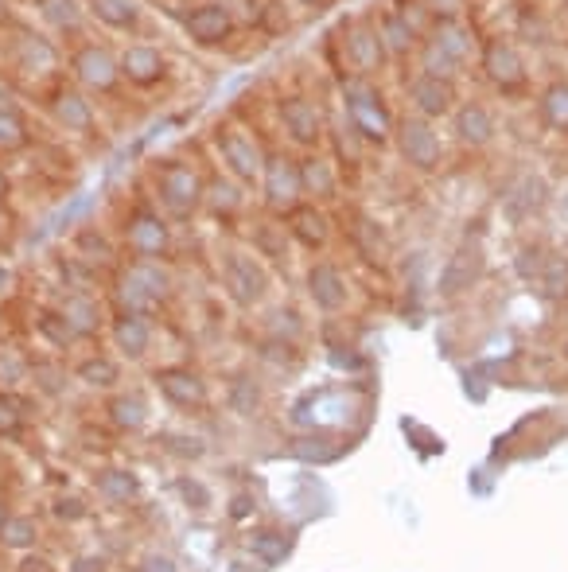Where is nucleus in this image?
<instances>
[{
  "label": "nucleus",
  "instance_id": "obj_20",
  "mask_svg": "<svg viewBox=\"0 0 568 572\" xmlns=\"http://www.w3.org/2000/svg\"><path fill=\"white\" fill-rule=\"evenodd\" d=\"M378 39H382V51H386V59H405V55H413L417 47H421V32H417V24L409 20V12H382V20H378Z\"/></svg>",
  "mask_w": 568,
  "mask_h": 572
},
{
  "label": "nucleus",
  "instance_id": "obj_52",
  "mask_svg": "<svg viewBox=\"0 0 568 572\" xmlns=\"http://www.w3.org/2000/svg\"><path fill=\"white\" fill-rule=\"evenodd\" d=\"M74 572H102V557H78Z\"/></svg>",
  "mask_w": 568,
  "mask_h": 572
},
{
  "label": "nucleus",
  "instance_id": "obj_46",
  "mask_svg": "<svg viewBox=\"0 0 568 572\" xmlns=\"http://www.w3.org/2000/svg\"><path fill=\"white\" fill-rule=\"evenodd\" d=\"M261 28H265L269 36L288 32V12H284L281 0H273V4H265V8H261Z\"/></svg>",
  "mask_w": 568,
  "mask_h": 572
},
{
  "label": "nucleus",
  "instance_id": "obj_26",
  "mask_svg": "<svg viewBox=\"0 0 568 572\" xmlns=\"http://www.w3.org/2000/svg\"><path fill=\"white\" fill-rule=\"evenodd\" d=\"M300 187H304V195L308 199H331L335 191H339V172H335V164L327 160V156H308V160H300Z\"/></svg>",
  "mask_w": 568,
  "mask_h": 572
},
{
  "label": "nucleus",
  "instance_id": "obj_22",
  "mask_svg": "<svg viewBox=\"0 0 568 572\" xmlns=\"http://www.w3.org/2000/svg\"><path fill=\"white\" fill-rule=\"evenodd\" d=\"M117 63H121V78H129L133 86H152L168 74V59L148 43H133Z\"/></svg>",
  "mask_w": 568,
  "mask_h": 572
},
{
  "label": "nucleus",
  "instance_id": "obj_34",
  "mask_svg": "<svg viewBox=\"0 0 568 572\" xmlns=\"http://www.w3.org/2000/svg\"><path fill=\"white\" fill-rule=\"evenodd\" d=\"M36 8L55 32H78V24H82L78 0H36Z\"/></svg>",
  "mask_w": 568,
  "mask_h": 572
},
{
  "label": "nucleus",
  "instance_id": "obj_5",
  "mask_svg": "<svg viewBox=\"0 0 568 572\" xmlns=\"http://www.w3.org/2000/svg\"><path fill=\"white\" fill-rule=\"evenodd\" d=\"M203 176L191 168V164H164L160 172H156V199H160V207L168 211L172 218H191L199 211V203H203Z\"/></svg>",
  "mask_w": 568,
  "mask_h": 572
},
{
  "label": "nucleus",
  "instance_id": "obj_48",
  "mask_svg": "<svg viewBox=\"0 0 568 572\" xmlns=\"http://www.w3.org/2000/svg\"><path fill=\"white\" fill-rule=\"evenodd\" d=\"M137 572H183V569H179L176 557H168V553H144L141 561H137Z\"/></svg>",
  "mask_w": 568,
  "mask_h": 572
},
{
  "label": "nucleus",
  "instance_id": "obj_7",
  "mask_svg": "<svg viewBox=\"0 0 568 572\" xmlns=\"http://www.w3.org/2000/svg\"><path fill=\"white\" fill-rule=\"evenodd\" d=\"M214 144H218V156H222V164H226L230 179H238L242 187H246V183H261L265 152H261V144L253 141L246 129L226 125V129H218Z\"/></svg>",
  "mask_w": 568,
  "mask_h": 572
},
{
  "label": "nucleus",
  "instance_id": "obj_39",
  "mask_svg": "<svg viewBox=\"0 0 568 572\" xmlns=\"http://www.w3.org/2000/svg\"><path fill=\"white\" fill-rule=\"evenodd\" d=\"M545 246L541 242H526L522 250H518V257H514V269H518V277L522 281H537L541 277V269H545Z\"/></svg>",
  "mask_w": 568,
  "mask_h": 572
},
{
  "label": "nucleus",
  "instance_id": "obj_55",
  "mask_svg": "<svg viewBox=\"0 0 568 572\" xmlns=\"http://www.w3.org/2000/svg\"><path fill=\"white\" fill-rule=\"evenodd\" d=\"M0 285H8V269H0Z\"/></svg>",
  "mask_w": 568,
  "mask_h": 572
},
{
  "label": "nucleus",
  "instance_id": "obj_45",
  "mask_svg": "<svg viewBox=\"0 0 568 572\" xmlns=\"http://www.w3.org/2000/svg\"><path fill=\"white\" fill-rule=\"evenodd\" d=\"M421 8L432 16V24H440V20H463V0H421Z\"/></svg>",
  "mask_w": 568,
  "mask_h": 572
},
{
  "label": "nucleus",
  "instance_id": "obj_15",
  "mask_svg": "<svg viewBox=\"0 0 568 572\" xmlns=\"http://www.w3.org/2000/svg\"><path fill=\"white\" fill-rule=\"evenodd\" d=\"M498 125H495V113L483 106V102H460V106L452 109V137L463 144V148H471V152H479V148H487V144L495 141Z\"/></svg>",
  "mask_w": 568,
  "mask_h": 572
},
{
  "label": "nucleus",
  "instance_id": "obj_14",
  "mask_svg": "<svg viewBox=\"0 0 568 572\" xmlns=\"http://www.w3.org/2000/svg\"><path fill=\"white\" fill-rule=\"evenodd\" d=\"M343 36H347L343 39V51H347V63H351L355 74L370 78V74L386 63V51H382V39H378V24L355 20V24L343 28Z\"/></svg>",
  "mask_w": 568,
  "mask_h": 572
},
{
  "label": "nucleus",
  "instance_id": "obj_23",
  "mask_svg": "<svg viewBox=\"0 0 568 572\" xmlns=\"http://www.w3.org/2000/svg\"><path fill=\"white\" fill-rule=\"evenodd\" d=\"M156 386H160V394L168 397L172 405H179V409H191V405H203V401H207V382H203L199 374H191V370H160V374H156Z\"/></svg>",
  "mask_w": 568,
  "mask_h": 572
},
{
  "label": "nucleus",
  "instance_id": "obj_13",
  "mask_svg": "<svg viewBox=\"0 0 568 572\" xmlns=\"http://www.w3.org/2000/svg\"><path fill=\"white\" fill-rule=\"evenodd\" d=\"M125 242H129V250L137 253L141 261H160L164 253H168V242H172V234H168V222L164 215H156V211H133L129 222H125Z\"/></svg>",
  "mask_w": 568,
  "mask_h": 572
},
{
  "label": "nucleus",
  "instance_id": "obj_33",
  "mask_svg": "<svg viewBox=\"0 0 568 572\" xmlns=\"http://www.w3.org/2000/svg\"><path fill=\"white\" fill-rule=\"evenodd\" d=\"M109 421L117 425V429H129L137 432L148 425V401L141 394H117L109 401Z\"/></svg>",
  "mask_w": 568,
  "mask_h": 572
},
{
  "label": "nucleus",
  "instance_id": "obj_25",
  "mask_svg": "<svg viewBox=\"0 0 568 572\" xmlns=\"http://www.w3.org/2000/svg\"><path fill=\"white\" fill-rule=\"evenodd\" d=\"M59 316L67 320L74 339H90V335H98V327H102V308H98V300L86 296V292H71V296L63 300V312H59Z\"/></svg>",
  "mask_w": 568,
  "mask_h": 572
},
{
  "label": "nucleus",
  "instance_id": "obj_12",
  "mask_svg": "<svg viewBox=\"0 0 568 572\" xmlns=\"http://www.w3.org/2000/svg\"><path fill=\"white\" fill-rule=\"evenodd\" d=\"M549 183L545 176H537V172H526V176H518L506 191H502V215L506 222H514V226H522V222H530L545 211V203H549Z\"/></svg>",
  "mask_w": 568,
  "mask_h": 572
},
{
  "label": "nucleus",
  "instance_id": "obj_3",
  "mask_svg": "<svg viewBox=\"0 0 568 572\" xmlns=\"http://www.w3.org/2000/svg\"><path fill=\"white\" fill-rule=\"evenodd\" d=\"M393 144H397L401 160H405L413 172H436L440 160H444V141H440V133H436V121H425V117H417V113L397 117Z\"/></svg>",
  "mask_w": 568,
  "mask_h": 572
},
{
  "label": "nucleus",
  "instance_id": "obj_37",
  "mask_svg": "<svg viewBox=\"0 0 568 572\" xmlns=\"http://www.w3.org/2000/svg\"><path fill=\"white\" fill-rule=\"evenodd\" d=\"M226 401H230V409L238 417H253L261 409V386L253 378H234L230 390H226Z\"/></svg>",
  "mask_w": 568,
  "mask_h": 572
},
{
  "label": "nucleus",
  "instance_id": "obj_10",
  "mask_svg": "<svg viewBox=\"0 0 568 572\" xmlns=\"http://www.w3.org/2000/svg\"><path fill=\"white\" fill-rule=\"evenodd\" d=\"M261 191H265V203L269 211L288 215L292 207H300L304 199V187H300V164L292 156H265V168H261Z\"/></svg>",
  "mask_w": 568,
  "mask_h": 572
},
{
  "label": "nucleus",
  "instance_id": "obj_43",
  "mask_svg": "<svg viewBox=\"0 0 568 572\" xmlns=\"http://www.w3.org/2000/svg\"><path fill=\"white\" fill-rule=\"evenodd\" d=\"M176 491H179V499L187 502L191 510H207V506H211V491H207L199 479H187V475H183V479L176 483Z\"/></svg>",
  "mask_w": 568,
  "mask_h": 572
},
{
  "label": "nucleus",
  "instance_id": "obj_29",
  "mask_svg": "<svg viewBox=\"0 0 568 572\" xmlns=\"http://www.w3.org/2000/svg\"><path fill=\"white\" fill-rule=\"evenodd\" d=\"M86 4L113 32H133L141 24V0H86Z\"/></svg>",
  "mask_w": 568,
  "mask_h": 572
},
{
  "label": "nucleus",
  "instance_id": "obj_41",
  "mask_svg": "<svg viewBox=\"0 0 568 572\" xmlns=\"http://www.w3.org/2000/svg\"><path fill=\"white\" fill-rule=\"evenodd\" d=\"M28 374H32L28 358H20L16 351H0V386H4V390L28 382Z\"/></svg>",
  "mask_w": 568,
  "mask_h": 572
},
{
  "label": "nucleus",
  "instance_id": "obj_30",
  "mask_svg": "<svg viewBox=\"0 0 568 572\" xmlns=\"http://www.w3.org/2000/svg\"><path fill=\"white\" fill-rule=\"evenodd\" d=\"M537 292H541V300H549V304L568 300V253H549V257H545V269H541V277H537Z\"/></svg>",
  "mask_w": 568,
  "mask_h": 572
},
{
  "label": "nucleus",
  "instance_id": "obj_53",
  "mask_svg": "<svg viewBox=\"0 0 568 572\" xmlns=\"http://www.w3.org/2000/svg\"><path fill=\"white\" fill-rule=\"evenodd\" d=\"M561 211L568 215V183H565V191H561Z\"/></svg>",
  "mask_w": 568,
  "mask_h": 572
},
{
  "label": "nucleus",
  "instance_id": "obj_4",
  "mask_svg": "<svg viewBox=\"0 0 568 572\" xmlns=\"http://www.w3.org/2000/svg\"><path fill=\"white\" fill-rule=\"evenodd\" d=\"M168 288H172V277L160 269V261H141V257H137V261L121 273V281H117V300H121L125 312L148 316V312L168 296Z\"/></svg>",
  "mask_w": 568,
  "mask_h": 572
},
{
  "label": "nucleus",
  "instance_id": "obj_32",
  "mask_svg": "<svg viewBox=\"0 0 568 572\" xmlns=\"http://www.w3.org/2000/svg\"><path fill=\"white\" fill-rule=\"evenodd\" d=\"M203 203L211 207L214 215H234V211H242V203H246L242 183H238V179H211V183L203 187Z\"/></svg>",
  "mask_w": 568,
  "mask_h": 572
},
{
  "label": "nucleus",
  "instance_id": "obj_17",
  "mask_svg": "<svg viewBox=\"0 0 568 572\" xmlns=\"http://www.w3.org/2000/svg\"><path fill=\"white\" fill-rule=\"evenodd\" d=\"M183 28H187V36L195 39L199 47H218V43H226V39L234 36V16H230L226 4L207 0V4H199V8L187 12Z\"/></svg>",
  "mask_w": 568,
  "mask_h": 572
},
{
  "label": "nucleus",
  "instance_id": "obj_49",
  "mask_svg": "<svg viewBox=\"0 0 568 572\" xmlns=\"http://www.w3.org/2000/svg\"><path fill=\"white\" fill-rule=\"evenodd\" d=\"M39 331H43V335H51L59 347H67V343L74 339L71 327H67V320H63V316H43V320H39Z\"/></svg>",
  "mask_w": 568,
  "mask_h": 572
},
{
  "label": "nucleus",
  "instance_id": "obj_18",
  "mask_svg": "<svg viewBox=\"0 0 568 572\" xmlns=\"http://www.w3.org/2000/svg\"><path fill=\"white\" fill-rule=\"evenodd\" d=\"M308 296H312V304H316L320 312H343L347 300H351V285H347V277H343L339 265L316 261V265L308 269Z\"/></svg>",
  "mask_w": 568,
  "mask_h": 572
},
{
  "label": "nucleus",
  "instance_id": "obj_38",
  "mask_svg": "<svg viewBox=\"0 0 568 572\" xmlns=\"http://www.w3.org/2000/svg\"><path fill=\"white\" fill-rule=\"evenodd\" d=\"M20 51H24V71H51L55 67V51L47 47V39L24 36Z\"/></svg>",
  "mask_w": 568,
  "mask_h": 572
},
{
  "label": "nucleus",
  "instance_id": "obj_1",
  "mask_svg": "<svg viewBox=\"0 0 568 572\" xmlns=\"http://www.w3.org/2000/svg\"><path fill=\"white\" fill-rule=\"evenodd\" d=\"M475 51H479V39H475L467 20H440V24H432L428 36L421 39V47H417L421 71L440 74V78H456L471 63Z\"/></svg>",
  "mask_w": 568,
  "mask_h": 572
},
{
  "label": "nucleus",
  "instance_id": "obj_57",
  "mask_svg": "<svg viewBox=\"0 0 568 572\" xmlns=\"http://www.w3.org/2000/svg\"><path fill=\"white\" fill-rule=\"evenodd\" d=\"M0 12H8V0H0Z\"/></svg>",
  "mask_w": 568,
  "mask_h": 572
},
{
  "label": "nucleus",
  "instance_id": "obj_11",
  "mask_svg": "<svg viewBox=\"0 0 568 572\" xmlns=\"http://www.w3.org/2000/svg\"><path fill=\"white\" fill-rule=\"evenodd\" d=\"M483 273H487V253L479 242L467 238L452 250V257L440 269V296H460L467 288H475L483 281Z\"/></svg>",
  "mask_w": 568,
  "mask_h": 572
},
{
  "label": "nucleus",
  "instance_id": "obj_47",
  "mask_svg": "<svg viewBox=\"0 0 568 572\" xmlns=\"http://www.w3.org/2000/svg\"><path fill=\"white\" fill-rule=\"evenodd\" d=\"M51 510H55V518H63V522H82V518L90 514V510L82 506V499H74V495H71V499H67V495H59Z\"/></svg>",
  "mask_w": 568,
  "mask_h": 572
},
{
  "label": "nucleus",
  "instance_id": "obj_28",
  "mask_svg": "<svg viewBox=\"0 0 568 572\" xmlns=\"http://www.w3.org/2000/svg\"><path fill=\"white\" fill-rule=\"evenodd\" d=\"M94 487H98V495L113 506H121V502H133L141 495V479L129 471V467H109V471H98V479H94Z\"/></svg>",
  "mask_w": 568,
  "mask_h": 572
},
{
  "label": "nucleus",
  "instance_id": "obj_42",
  "mask_svg": "<svg viewBox=\"0 0 568 572\" xmlns=\"http://www.w3.org/2000/svg\"><path fill=\"white\" fill-rule=\"evenodd\" d=\"M24 144H28L24 125H20L12 113L0 109V152H16V148H24Z\"/></svg>",
  "mask_w": 568,
  "mask_h": 572
},
{
  "label": "nucleus",
  "instance_id": "obj_60",
  "mask_svg": "<svg viewBox=\"0 0 568 572\" xmlns=\"http://www.w3.org/2000/svg\"><path fill=\"white\" fill-rule=\"evenodd\" d=\"M565 320H568V308H565Z\"/></svg>",
  "mask_w": 568,
  "mask_h": 572
},
{
  "label": "nucleus",
  "instance_id": "obj_51",
  "mask_svg": "<svg viewBox=\"0 0 568 572\" xmlns=\"http://www.w3.org/2000/svg\"><path fill=\"white\" fill-rule=\"evenodd\" d=\"M249 510H253V495H234V499H230V518H234V522H242Z\"/></svg>",
  "mask_w": 568,
  "mask_h": 572
},
{
  "label": "nucleus",
  "instance_id": "obj_8",
  "mask_svg": "<svg viewBox=\"0 0 568 572\" xmlns=\"http://www.w3.org/2000/svg\"><path fill=\"white\" fill-rule=\"evenodd\" d=\"M222 285H226L234 304L253 308V304H261L265 292H269V273H265V265H261L257 257H249V253L242 250H230L222 257Z\"/></svg>",
  "mask_w": 568,
  "mask_h": 572
},
{
  "label": "nucleus",
  "instance_id": "obj_31",
  "mask_svg": "<svg viewBox=\"0 0 568 572\" xmlns=\"http://www.w3.org/2000/svg\"><path fill=\"white\" fill-rule=\"evenodd\" d=\"M55 117H59V125H67L71 133H86V129L94 125V106L86 102V94L63 90V94L55 98Z\"/></svg>",
  "mask_w": 568,
  "mask_h": 572
},
{
  "label": "nucleus",
  "instance_id": "obj_44",
  "mask_svg": "<svg viewBox=\"0 0 568 572\" xmlns=\"http://www.w3.org/2000/svg\"><path fill=\"white\" fill-rule=\"evenodd\" d=\"M32 378H36V386L43 390L47 397H55L59 390H63V370L59 366H47V362H39V366H32Z\"/></svg>",
  "mask_w": 568,
  "mask_h": 572
},
{
  "label": "nucleus",
  "instance_id": "obj_2",
  "mask_svg": "<svg viewBox=\"0 0 568 572\" xmlns=\"http://www.w3.org/2000/svg\"><path fill=\"white\" fill-rule=\"evenodd\" d=\"M343 109H347L351 129H355L366 144L393 141V125H397V117L390 113L386 98H382V90H378L370 78L351 74V78L343 82Z\"/></svg>",
  "mask_w": 568,
  "mask_h": 572
},
{
  "label": "nucleus",
  "instance_id": "obj_24",
  "mask_svg": "<svg viewBox=\"0 0 568 572\" xmlns=\"http://www.w3.org/2000/svg\"><path fill=\"white\" fill-rule=\"evenodd\" d=\"M113 343L125 358H141L152 347V323L148 316H133V312H121L113 320Z\"/></svg>",
  "mask_w": 568,
  "mask_h": 572
},
{
  "label": "nucleus",
  "instance_id": "obj_35",
  "mask_svg": "<svg viewBox=\"0 0 568 572\" xmlns=\"http://www.w3.org/2000/svg\"><path fill=\"white\" fill-rule=\"evenodd\" d=\"M117 362L106 355H94L86 358V362H78V370H74V378L82 382V386H90V390H109L113 382H117Z\"/></svg>",
  "mask_w": 568,
  "mask_h": 572
},
{
  "label": "nucleus",
  "instance_id": "obj_16",
  "mask_svg": "<svg viewBox=\"0 0 568 572\" xmlns=\"http://www.w3.org/2000/svg\"><path fill=\"white\" fill-rule=\"evenodd\" d=\"M281 125L284 133L304 148H316L323 141V109L304 94H292L281 102Z\"/></svg>",
  "mask_w": 568,
  "mask_h": 572
},
{
  "label": "nucleus",
  "instance_id": "obj_6",
  "mask_svg": "<svg viewBox=\"0 0 568 572\" xmlns=\"http://www.w3.org/2000/svg\"><path fill=\"white\" fill-rule=\"evenodd\" d=\"M479 67L487 74V82L498 86L502 94H514V90H522L526 86V59H522V51L510 43V39L502 36H491L483 39V47H479Z\"/></svg>",
  "mask_w": 568,
  "mask_h": 572
},
{
  "label": "nucleus",
  "instance_id": "obj_19",
  "mask_svg": "<svg viewBox=\"0 0 568 572\" xmlns=\"http://www.w3.org/2000/svg\"><path fill=\"white\" fill-rule=\"evenodd\" d=\"M71 71L86 90H113L117 78H121V63L109 55L106 47L90 43V47H82L71 59Z\"/></svg>",
  "mask_w": 568,
  "mask_h": 572
},
{
  "label": "nucleus",
  "instance_id": "obj_9",
  "mask_svg": "<svg viewBox=\"0 0 568 572\" xmlns=\"http://www.w3.org/2000/svg\"><path fill=\"white\" fill-rule=\"evenodd\" d=\"M409 94V106L417 117L425 121H440V117H452V109L460 106V90H456V78H440V74L417 71L405 86Z\"/></svg>",
  "mask_w": 568,
  "mask_h": 572
},
{
  "label": "nucleus",
  "instance_id": "obj_58",
  "mask_svg": "<svg viewBox=\"0 0 568 572\" xmlns=\"http://www.w3.org/2000/svg\"><path fill=\"white\" fill-rule=\"evenodd\" d=\"M4 187H8V183H4V176H0V195H4Z\"/></svg>",
  "mask_w": 568,
  "mask_h": 572
},
{
  "label": "nucleus",
  "instance_id": "obj_27",
  "mask_svg": "<svg viewBox=\"0 0 568 572\" xmlns=\"http://www.w3.org/2000/svg\"><path fill=\"white\" fill-rule=\"evenodd\" d=\"M537 113H541V125H545V129L568 137V82L565 78H553V82L541 90Z\"/></svg>",
  "mask_w": 568,
  "mask_h": 572
},
{
  "label": "nucleus",
  "instance_id": "obj_54",
  "mask_svg": "<svg viewBox=\"0 0 568 572\" xmlns=\"http://www.w3.org/2000/svg\"><path fill=\"white\" fill-rule=\"evenodd\" d=\"M4 522H8V510H4V502H0V526H4Z\"/></svg>",
  "mask_w": 568,
  "mask_h": 572
},
{
  "label": "nucleus",
  "instance_id": "obj_21",
  "mask_svg": "<svg viewBox=\"0 0 568 572\" xmlns=\"http://www.w3.org/2000/svg\"><path fill=\"white\" fill-rule=\"evenodd\" d=\"M288 234L304 246V250H323L327 238H331V218L327 211H320L316 203H300L288 211Z\"/></svg>",
  "mask_w": 568,
  "mask_h": 572
},
{
  "label": "nucleus",
  "instance_id": "obj_36",
  "mask_svg": "<svg viewBox=\"0 0 568 572\" xmlns=\"http://www.w3.org/2000/svg\"><path fill=\"white\" fill-rule=\"evenodd\" d=\"M39 537V526L36 518H28V514H8V522L0 526V545L4 549H32Z\"/></svg>",
  "mask_w": 568,
  "mask_h": 572
},
{
  "label": "nucleus",
  "instance_id": "obj_59",
  "mask_svg": "<svg viewBox=\"0 0 568 572\" xmlns=\"http://www.w3.org/2000/svg\"><path fill=\"white\" fill-rule=\"evenodd\" d=\"M565 358H568V339H565Z\"/></svg>",
  "mask_w": 568,
  "mask_h": 572
},
{
  "label": "nucleus",
  "instance_id": "obj_50",
  "mask_svg": "<svg viewBox=\"0 0 568 572\" xmlns=\"http://www.w3.org/2000/svg\"><path fill=\"white\" fill-rule=\"evenodd\" d=\"M16 429H20V409L8 397H0V436H12Z\"/></svg>",
  "mask_w": 568,
  "mask_h": 572
},
{
  "label": "nucleus",
  "instance_id": "obj_56",
  "mask_svg": "<svg viewBox=\"0 0 568 572\" xmlns=\"http://www.w3.org/2000/svg\"><path fill=\"white\" fill-rule=\"evenodd\" d=\"M4 222H8V215H4V207H0V230H4Z\"/></svg>",
  "mask_w": 568,
  "mask_h": 572
},
{
  "label": "nucleus",
  "instance_id": "obj_40",
  "mask_svg": "<svg viewBox=\"0 0 568 572\" xmlns=\"http://www.w3.org/2000/svg\"><path fill=\"white\" fill-rule=\"evenodd\" d=\"M249 549H253V557L261 561V565H277V561H284V553H288V541H284L281 534H253V541H249Z\"/></svg>",
  "mask_w": 568,
  "mask_h": 572
}]
</instances>
